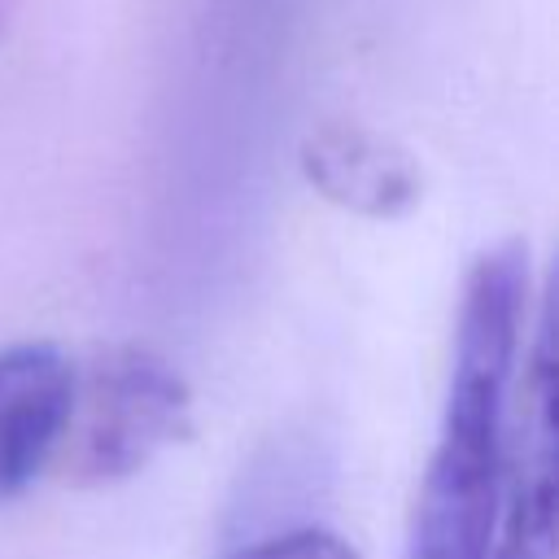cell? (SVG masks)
Here are the masks:
<instances>
[{"label": "cell", "instance_id": "cell-1", "mask_svg": "<svg viewBox=\"0 0 559 559\" xmlns=\"http://www.w3.org/2000/svg\"><path fill=\"white\" fill-rule=\"evenodd\" d=\"M188 384L166 358L135 345L105 349L74 376V406L57 463L79 485L127 480L188 432Z\"/></svg>", "mask_w": 559, "mask_h": 559}, {"label": "cell", "instance_id": "cell-2", "mask_svg": "<svg viewBox=\"0 0 559 559\" xmlns=\"http://www.w3.org/2000/svg\"><path fill=\"white\" fill-rule=\"evenodd\" d=\"M555 310L542 297L537 323H528L520 424L507 437L489 559H555Z\"/></svg>", "mask_w": 559, "mask_h": 559}, {"label": "cell", "instance_id": "cell-3", "mask_svg": "<svg viewBox=\"0 0 559 559\" xmlns=\"http://www.w3.org/2000/svg\"><path fill=\"white\" fill-rule=\"evenodd\" d=\"M79 367L52 341L0 349V502L17 498L61 450Z\"/></svg>", "mask_w": 559, "mask_h": 559}, {"label": "cell", "instance_id": "cell-4", "mask_svg": "<svg viewBox=\"0 0 559 559\" xmlns=\"http://www.w3.org/2000/svg\"><path fill=\"white\" fill-rule=\"evenodd\" d=\"M227 559H362V555L341 533L301 524V528H280V533L253 537V542L236 546Z\"/></svg>", "mask_w": 559, "mask_h": 559}, {"label": "cell", "instance_id": "cell-5", "mask_svg": "<svg viewBox=\"0 0 559 559\" xmlns=\"http://www.w3.org/2000/svg\"><path fill=\"white\" fill-rule=\"evenodd\" d=\"M9 13H13V0H0V39H4V26H9Z\"/></svg>", "mask_w": 559, "mask_h": 559}]
</instances>
